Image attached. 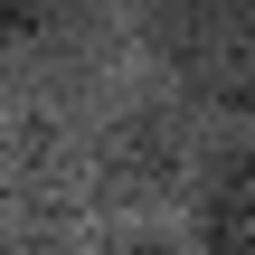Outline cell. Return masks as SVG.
Segmentation results:
<instances>
[{
	"instance_id": "obj_1",
	"label": "cell",
	"mask_w": 255,
	"mask_h": 255,
	"mask_svg": "<svg viewBox=\"0 0 255 255\" xmlns=\"http://www.w3.org/2000/svg\"><path fill=\"white\" fill-rule=\"evenodd\" d=\"M208 132L189 104H132L95 151H85V180H76V208L104 218V227H189L199 189H208Z\"/></svg>"
},
{
	"instance_id": "obj_2",
	"label": "cell",
	"mask_w": 255,
	"mask_h": 255,
	"mask_svg": "<svg viewBox=\"0 0 255 255\" xmlns=\"http://www.w3.org/2000/svg\"><path fill=\"white\" fill-rule=\"evenodd\" d=\"M151 57L255 142V0H151Z\"/></svg>"
},
{
	"instance_id": "obj_3",
	"label": "cell",
	"mask_w": 255,
	"mask_h": 255,
	"mask_svg": "<svg viewBox=\"0 0 255 255\" xmlns=\"http://www.w3.org/2000/svg\"><path fill=\"white\" fill-rule=\"evenodd\" d=\"M76 208L57 189V161H47V123L19 104V85H0V237H28L38 218Z\"/></svg>"
},
{
	"instance_id": "obj_4",
	"label": "cell",
	"mask_w": 255,
	"mask_h": 255,
	"mask_svg": "<svg viewBox=\"0 0 255 255\" xmlns=\"http://www.w3.org/2000/svg\"><path fill=\"white\" fill-rule=\"evenodd\" d=\"M189 246L199 255H255V142L208 161V189L189 208Z\"/></svg>"
},
{
	"instance_id": "obj_5",
	"label": "cell",
	"mask_w": 255,
	"mask_h": 255,
	"mask_svg": "<svg viewBox=\"0 0 255 255\" xmlns=\"http://www.w3.org/2000/svg\"><path fill=\"white\" fill-rule=\"evenodd\" d=\"M38 47H47V0H0V85H19Z\"/></svg>"
},
{
	"instance_id": "obj_6",
	"label": "cell",
	"mask_w": 255,
	"mask_h": 255,
	"mask_svg": "<svg viewBox=\"0 0 255 255\" xmlns=\"http://www.w3.org/2000/svg\"><path fill=\"white\" fill-rule=\"evenodd\" d=\"M85 255H199V246H189V227H104Z\"/></svg>"
}]
</instances>
